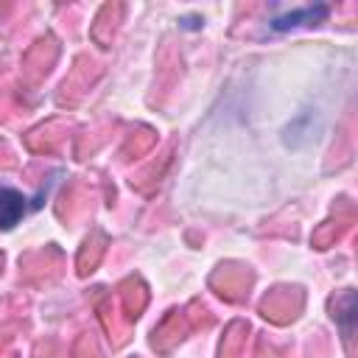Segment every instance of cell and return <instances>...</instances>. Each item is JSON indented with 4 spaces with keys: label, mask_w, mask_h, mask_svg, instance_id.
<instances>
[{
    "label": "cell",
    "mask_w": 358,
    "mask_h": 358,
    "mask_svg": "<svg viewBox=\"0 0 358 358\" xmlns=\"http://www.w3.org/2000/svg\"><path fill=\"white\" fill-rule=\"evenodd\" d=\"M28 201L31 199L22 190H17L11 185H0V229L17 227L28 215V210L36 207V204H28Z\"/></svg>",
    "instance_id": "1"
},
{
    "label": "cell",
    "mask_w": 358,
    "mask_h": 358,
    "mask_svg": "<svg viewBox=\"0 0 358 358\" xmlns=\"http://www.w3.org/2000/svg\"><path fill=\"white\" fill-rule=\"evenodd\" d=\"M327 17V6H316V8H299V11H288L282 17H274L271 20V28L274 31H288V28H296V25H308V22H319Z\"/></svg>",
    "instance_id": "2"
}]
</instances>
